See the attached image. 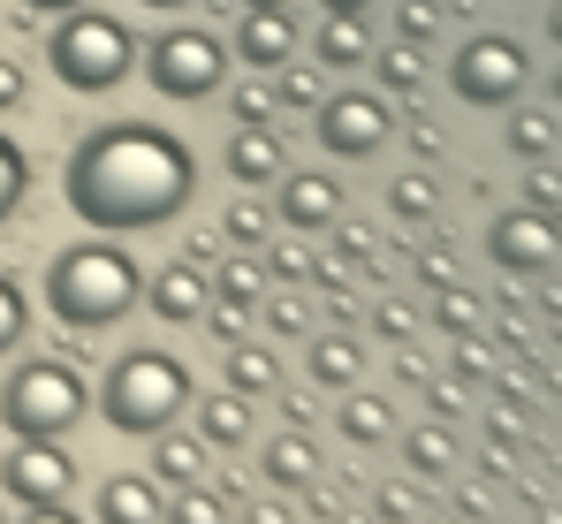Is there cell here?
<instances>
[{
    "label": "cell",
    "instance_id": "cell-21",
    "mask_svg": "<svg viewBox=\"0 0 562 524\" xmlns=\"http://www.w3.org/2000/svg\"><path fill=\"white\" fill-rule=\"evenodd\" d=\"M213 297H228V304H259V297H267V259L228 252V259L213 266Z\"/></svg>",
    "mask_w": 562,
    "mask_h": 524
},
{
    "label": "cell",
    "instance_id": "cell-29",
    "mask_svg": "<svg viewBox=\"0 0 562 524\" xmlns=\"http://www.w3.org/2000/svg\"><path fill=\"white\" fill-rule=\"evenodd\" d=\"M23 190H31V160H23V145L0 130V221L23 205Z\"/></svg>",
    "mask_w": 562,
    "mask_h": 524
},
{
    "label": "cell",
    "instance_id": "cell-28",
    "mask_svg": "<svg viewBox=\"0 0 562 524\" xmlns=\"http://www.w3.org/2000/svg\"><path fill=\"white\" fill-rule=\"evenodd\" d=\"M555 114H540V107H525V114H517V122H509V145H517V153H525V160H548V153H555Z\"/></svg>",
    "mask_w": 562,
    "mask_h": 524
},
{
    "label": "cell",
    "instance_id": "cell-34",
    "mask_svg": "<svg viewBox=\"0 0 562 524\" xmlns=\"http://www.w3.org/2000/svg\"><path fill=\"white\" fill-rule=\"evenodd\" d=\"M387 205H395V213H403V221H426V213H434V182H426V175H403V182H395V198H387Z\"/></svg>",
    "mask_w": 562,
    "mask_h": 524
},
{
    "label": "cell",
    "instance_id": "cell-23",
    "mask_svg": "<svg viewBox=\"0 0 562 524\" xmlns=\"http://www.w3.org/2000/svg\"><path fill=\"white\" fill-rule=\"evenodd\" d=\"M366 69H373V77H380L387 91H395V99H411V91L426 85V54H418L411 38H395V46H380V54L366 62Z\"/></svg>",
    "mask_w": 562,
    "mask_h": 524
},
{
    "label": "cell",
    "instance_id": "cell-14",
    "mask_svg": "<svg viewBox=\"0 0 562 524\" xmlns=\"http://www.w3.org/2000/svg\"><path fill=\"white\" fill-rule=\"evenodd\" d=\"M486 252L502 266H517V274H525V266H548L555 259V221H548V213H502V221L486 228Z\"/></svg>",
    "mask_w": 562,
    "mask_h": 524
},
{
    "label": "cell",
    "instance_id": "cell-33",
    "mask_svg": "<svg viewBox=\"0 0 562 524\" xmlns=\"http://www.w3.org/2000/svg\"><path fill=\"white\" fill-rule=\"evenodd\" d=\"M434 23H441V8H434V0H403V15H395V38L426 46V38H434Z\"/></svg>",
    "mask_w": 562,
    "mask_h": 524
},
{
    "label": "cell",
    "instance_id": "cell-45",
    "mask_svg": "<svg viewBox=\"0 0 562 524\" xmlns=\"http://www.w3.org/2000/svg\"><path fill=\"white\" fill-rule=\"evenodd\" d=\"M31 15H69V8H85V0H23Z\"/></svg>",
    "mask_w": 562,
    "mask_h": 524
},
{
    "label": "cell",
    "instance_id": "cell-35",
    "mask_svg": "<svg viewBox=\"0 0 562 524\" xmlns=\"http://www.w3.org/2000/svg\"><path fill=\"white\" fill-rule=\"evenodd\" d=\"M281 107H319L327 91H319V69H281V85H274Z\"/></svg>",
    "mask_w": 562,
    "mask_h": 524
},
{
    "label": "cell",
    "instance_id": "cell-3",
    "mask_svg": "<svg viewBox=\"0 0 562 524\" xmlns=\"http://www.w3.org/2000/svg\"><path fill=\"white\" fill-rule=\"evenodd\" d=\"M92 403H99V419H106L114 434L153 441L190 411V365L168 357V349H122V357L106 365Z\"/></svg>",
    "mask_w": 562,
    "mask_h": 524
},
{
    "label": "cell",
    "instance_id": "cell-47",
    "mask_svg": "<svg viewBox=\"0 0 562 524\" xmlns=\"http://www.w3.org/2000/svg\"><path fill=\"white\" fill-rule=\"evenodd\" d=\"M137 8H190V0H137Z\"/></svg>",
    "mask_w": 562,
    "mask_h": 524
},
{
    "label": "cell",
    "instance_id": "cell-32",
    "mask_svg": "<svg viewBox=\"0 0 562 524\" xmlns=\"http://www.w3.org/2000/svg\"><path fill=\"white\" fill-rule=\"evenodd\" d=\"M274 107H281V99H274V85H267L259 69L236 85V122H274Z\"/></svg>",
    "mask_w": 562,
    "mask_h": 524
},
{
    "label": "cell",
    "instance_id": "cell-31",
    "mask_svg": "<svg viewBox=\"0 0 562 524\" xmlns=\"http://www.w3.org/2000/svg\"><path fill=\"white\" fill-rule=\"evenodd\" d=\"M23 327H31V304H23V289H15V281L0 274V357L23 343Z\"/></svg>",
    "mask_w": 562,
    "mask_h": 524
},
{
    "label": "cell",
    "instance_id": "cell-19",
    "mask_svg": "<svg viewBox=\"0 0 562 524\" xmlns=\"http://www.w3.org/2000/svg\"><path fill=\"white\" fill-rule=\"evenodd\" d=\"M259 471H267L274 487H312V479H319V448H312V434H274L259 448Z\"/></svg>",
    "mask_w": 562,
    "mask_h": 524
},
{
    "label": "cell",
    "instance_id": "cell-38",
    "mask_svg": "<svg viewBox=\"0 0 562 524\" xmlns=\"http://www.w3.org/2000/svg\"><path fill=\"white\" fill-rule=\"evenodd\" d=\"M434 320H441V327H449V335H464L471 320H479V304H471L464 289H449V297H441V312H434Z\"/></svg>",
    "mask_w": 562,
    "mask_h": 524
},
{
    "label": "cell",
    "instance_id": "cell-43",
    "mask_svg": "<svg viewBox=\"0 0 562 524\" xmlns=\"http://www.w3.org/2000/svg\"><path fill=\"white\" fill-rule=\"evenodd\" d=\"M23 524H85V517H69V502H54V510H23Z\"/></svg>",
    "mask_w": 562,
    "mask_h": 524
},
{
    "label": "cell",
    "instance_id": "cell-15",
    "mask_svg": "<svg viewBox=\"0 0 562 524\" xmlns=\"http://www.w3.org/2000/svg\"><path fill=\"white\" fill-rule=\"evenodd\" d=\"M228 175L244 182V190H267L289 175V153H281V130L267 122H236V137H228Z\"/></svg>",
    "mask_w": 562,
    "mask_h": 524
},
{
    "label": "cell",
    "instance_id": "cell-4",
    "mask_svg": "<svg viewBox=\"0 0 562 524\" xmlns=\"http://www.w3.org/2000/svg\"><path fill=\"white\" fill-rule=\"evenodd\" d=\"M137 54H145V46L130 38V23L106 15V8H92V0L69 8V15H54V31H46V69H54L69 91H85V99L130 85Z\"/></svg>",
    "mask_w": 562,
    "mask_h": 524
},
{
    "label": "cell",
    "instance_id": "cell-8",
    "mask_svg": "<svg viewBox=\"0 0 562 524\" xmlns=\"http://www.w3.org/2000/svg\"><path fill=\"white\" fill-rule=\"evenodd\" d=\"M387 130H395V114H387L380 91H327L312 107V137L335 160H373L380 145H387Z\"/></svg>",
    "mask_w": 562,
    "mask_h": 524
},
{
    "label": "cell",
    "instance_id": "cell-20",
    "mask_svg": "<svg viewBox=\"0 0 562 524\" xmlns=\"http://www.w3.org/2000/svg\"><path fill=\"white\" fill-rule=\"evenodd\" d=\"M153 479L160 487H190V479H205V441L198 434H153Z\"/></svg>",
    "mask_w": 562,
    "mask_h": 524
},
{
    "label": "cell",
    "instance_id": "cell-27",
    "mask_svg": "<svg viewBox=\"0 0 562 524\" xmlns=\"http://www.w3.org/2000/svg\"><path fill=\"white\" fill-rule=\"evenodd\" d=\"M160 524H228V502H221V494H205V487L190 479L183 494H168V517H160Z\"/></svg>",
    "mask_w": 562,
    "mask_h": 524
},
{
    "label": "cell",
    "instance_id": "cell-9",
    "mask_svg": "<svg viewBox=\"0 0 562 524\" xmlns=\"http://www.w3.org/2000/svg\"><path fill=\"white\" fill-rule=\"evenodd\" d=\"M69 487H77V464L61 441H15L0 456V494L23 510H54V502H69Z\"/></svg>",
    "mask_w": 562,
    "mask_h": 524
},
{
    "label": "cell",
    "instance_id": "cell-11",
    "mask_svg": "<svg viewBox=\"0 0 562 524\" xmlns=\"http://www.w3.org/2000/svg\"><path fill=\"white\" fill-rule=\"evenodd\" d=\"M296 46H304V31H296V15H289V8H244V23H236V46H228V54H236L244 69H259V77H267V69H289V62H296Z\"/></svg>",
    "mask_w": 562,
    "mask_h": 524
},
{
    "label": "cell",
    "instance_id": "cell-26",
    "mask_svg": "<svg viewBox=\"0 0 562 524\" xmlns=\"http://www.w3.org/2000/svg\"><path fill=\"white\" fill-rule=\"evenodd\" d=\"M387 426H395V411H387L380 395H350V403H342V434L358 441V448H373V441H387Z\"/></svg>",
    "mask_w": 562,
    "mask_h": 524
},
{
    "label": "cell",
    "instance_id": "cell-24",
    "mask_svg": "<svg viewBox=\"0 0 562 524\" xmlns=\"http://www.w3.org/2000/svg\"><path fill=\"white\" fill-rule=\"evenodd\" d=\"M221 236H228V244H236V252H259V244H267V236H274V213H267V205H259V198H236V205H228V213H221Z\"/></svg>",
    "mask_w": 562,
    "mask_h": 524
},
{
    "label": "cell",
    "instance_id": "cell-50",
    "mask_svg": "<svg viewBox=\"0 0 562 524\" xmlns=\"http://www.w3.org/2000/svg\"><path fill=\"white\" fill-rule=\"evenodd\" d=\"M0 524H8V510H0Z\"/></svg>",
    "mask_w": 562,
    "mask_h": 524
},
{
    "label": "cell",
    "instance_id": "cell-1",
    "mask_svg": "<svg viewBox=\"0 0 562 524\" xmlns=\"http://www.w3.org/2000/svg\"><path fill=\"white\" fill-rule=\"evenodd\" d=\"M61 198L99 236H145V228H168L190 213L198 153L160 122H99L69 145Z\"/></svg>",
    "mask_w": 562,
    "mask_h": 524
},
{
    "label": "cell",
    "instance_id": "cell-40",
    "mask_svg": "<svg viewBox=\"0 0 562 524\" xmlns=\"http://www.w3.org/2000/svg\"><path fill=\"white\" fill-rule=\"evenodd\" d=\"M236 524H296V517L281 510L274 494H251V502H244V517H236Z\"/></svg>",
    "mask_w": 562,
    "mask_h": 524
},
{
    "label": "cell",
    "instance_id": "cell-37",
    "mask_svg": "<svg viewBox=\"0 0 562 524\" xmlns=\"http://www.w3.org/2000/svg\"><path fill=\"white\" fill-rule=\"evenodd\" d=\"M267 274H281V281H304V274H319V259H312L304 244H281L274 259H267Z\"/></svg>",
    "mask_w": 562,
    "mask_h": 524
},
{
    "label": "cell",
    "instance_id": "cell-13",
    "mask_svg": "<svg viewBox=\"0 0 562 524\" xmlns=\"http://www.w3.org/2000/svg\"><path fill=\"white\" fill-rule=\"evenodd\" d=\"M168 517V487L153 471H114L92 502V524H160Z\"/></svg>",
    "mask_w": 562,
    "mask_h": 524
},
{
    "label": "cell",
    "instance_id": "cell-10",
    "mask_svg": "<svg viewBox=\"0 0 562 524\" xmlns=\"http://www.w3.org/2000/svg\"><path fill=\"white\" fill-rule=\"evenodd\" d=\"M274 221L281 228H296V236H327L335 221H342V182L335 175H281V198H274Z\"/></svg>",
    "mask_w": 562,
    "mask_h": 524
},
{
    "label": "cell",
    "instance_id": "cell-5",
    "mask_svg": "<svg viewBox=\"0 0 562 524\" xmlns=\"http://www.w3.org/2000/svg\"><path fill=\"white\" fill-rule=\"evenodd\" d=\"M85 411H92V388L61 357H23L0 388V426L15 441H61L85 426Z\"/></svg>",
    "mask_w": 562,
    "mask_h": 524
},
{
    "label": "cell",
    "instance_id": "cell-30",
    "mask_svg": "<svg viewBox=\"0 0 562 524\" xmlns=\"http://www.w3.org/2000/svg\"><path fill=\"white\" fill-rule=\"evenodd\" d=\"M403 456H411V471H449V464H457V441H449L441 426H434V419H426L418 434L403 441Z\"/></svg>",
    "mask_w": 562,
    "mask_h": 524
},
{
    "label": "cell",
    "instance_id": "cell-17",
    "mask_svg": "<svg viewBox=\"0 0 562 524\" xmlns=\"http://www.w3.org/2000/svg\"><path fill=\"white\" fill-rule=\"evenodd\" d=\"M304 372H312V388H358L366 349L350 335H304Z\"/></svg>",
    "mask_w": 562,
    "mask_h": 524
},
{
    "label": "cell",
    "instance_id": "cell-22",
    "mask_svg": "<svg viewBox=\"0 0 562 524\" xmlns=\"http://www.w3.org/2000/svg\"><path fill=\"white\" fill-rule=\"evenodd\" d=\"M274 380H281V365H274L267 343H236L228 349V388H236V395H274Z\"/></svg>",
    "mask_w": 562,
    "mask_h": 524
},
{
    "label": "cell",
    "instance_id": "cell-46",
    "mask_svg": "<svg viewBox=\"0 0 562 524\" xmlns=\"http://www.w3.org/2000/svg\"><path fill=\"white\" fill-rule=\"evenodd\" d=\"M548 38H555V46H562V8H548Z\"/></svg>",
    "mask_w": 562,
    "mask_h": 524
},
{
    "label": "cell",
    "instance_id": "cell-2",
    "mask_svg": "<svg viewBox=\"0 0 562 524\" xmlns=\"http://www.w3.org/2000/svg\"><path fill=\"white\" fill-rule=\"evenodd\" d=\"M137 304H145V274L114 236H85V244L54 252V266H46V312L69 335H99V327L130 320Z\"/></svg>",
    "mask_w": 562,
    "mask_h": 524
},
{
    "label": "cell",
    "instance_id": "cell-18",
    "mask_svg": "<svg viewBox=\"0 0 562 524\" xmlns=\"http://www.w3.org/2000/svg\"><path fill=\"white\" fill-rule=\"evenodd\" d=\"M251 434H259V426H251V395L221 388V395L198 403V441H205V448H244Z\"/></svg>",
    "mask_w": 562,
    "mask_h": 524
},
{
    "label": "cell",
    "instance_id": "cell-16",
    "mask_svg": "<svg viewBox=\"0 0 562 524\" xmlns=\"http://www.w3.org/2000/svg\"><path fill=\"white\" fill-rule=\"evenodd\" d=\"M312 62H319V69H366V62H373V31H366V15H319V31H312Z\"/></svg>",
    "mask_w": 562,
    "mask_h": 524
},
{
    "label": "cell",
    "instance_id": "cell-48",
    "mask_svg": "<svg viewBox=\"0 0 562 524\" xmlns=\"http://www.w3.org/2000/svg\"><path fill=\"white\" fill-rule=\"evenodd\" d=\"M244 8H289V0H244Z\"/></svg>",
    "mask_w": 562,
    "mask_h": 524
},
{
    "label": "cell",
    "instance_id": "cell-12",
    "mask_svg": "<svg viewBox=\"0 0 562 524\" xmlns=\"http://www.w3.org/2000/svg\"><path fill=\"white\" fill-rule=\"evenodd\" d=\"M145 304H153V312H160L168 327H190V320H198V312L213 304V274H205L198 259H176V266H160V274L145 281Z\"/></svg>",
    "mask_w": 562,
    "mask_h": 524
},
{
    "label": "cell",
    "instance_id": "cell-51",
    "mask_svg": "<svg viewBox=\"0 0 562 524\" xmlns=\"http://www.w3.org/2000/svg\"><path fill=\"white\" fill-rule=\"evenodd\" d=\"M434 8H441V0H434Z\"/></svg>",
    "mask_w": 562,
    "mask_h": 524
},
{
    "label": "cell",
    "instance_id": "cell-7",
    "mask_svg": "<svg viewBox=\"0 0 562 524\" xmlns=\"http://www.w3.org/2000/svg\"><path fill=\"white\" fill-rule=\"evenodd\" d=\"M525 85H532V69H525L517 38H464L457 62H449V91L464 107H517Z\"/></svg>",
    "mask_w": 562,
    "mask_h": 524
},
{
    "label": "cell",
    "instance_id": "cell-6",
    "mask_svg": "<svg viewBox=\"0 0 562 524\" xmlns=\"http://www.w3.org/2000/svg\"><path fill=\"white\" fill-rule=\"evenodd\" d=\"M137 62H145V77H153L160 99H213L228 85V46L213 31H160Z\"/></svg>",
    "mask_w": 562,
    "mask_h": 524
},
{
    "label": "cell",
    "instance_id": "cell-41",
    "mask_svg": "<svg viewBox=\"0 0 562 524\" xmlns=\"http://www.w3.org/2000/svg\"><path fill=\"white\" fill-rule=\"evenodd\" d=\"M373 327L387 335V343H403V335H411V312H403V304H380V312H373Z\"/></svg>",
    "mask_w": 562,
    "mask_h": 524
},
{
    "label": "cell",
    "instance_id": "cell-44",
    "mask_svg": "<svg viewBox=\"0 0 562 524\" xmlns=\"http://www.w3.org/2000/svg\"><path fill=\"white\" fill-rule=\"evenodd\" d=\"M327 15H373V0H319Z\"/></svg>",
    "mask_w": 562,
    "mask_h": 524
},
{
    "label": "cell",
    "instance_id": "cell-42",
    "mask_svg": "<svg viewBox=\"0 0 562 524\" xmlns=\"http://www.w3.org/2000/svg\"><path fill=\"white\" fill-rule=\"evenodd\" d=\"M0 107H23V69L15 62H0Z\"/></svg>",
    "mask_w": 562,
    "mask_h": 524
},
{
    "label": "cell",
    "instance_id": "cell-49",
    "mask_svg": "<svg viewBox=\"0 0 562 524\" xmlns=\"http://www.w3.org/2000/svg\"><path fill=\"white\" fill-rule=\"evenodd\" d=\"M555 107H562V69H555Z\"/></svg>",
    "mask_w": 562,
    "mask_h": 524
},
{
    "label": "cell",
    "instance_id": "cell-39",
    "mask_svg": "<svg viewBox=\"0 0 562 524\" xmlns=\"http://www.w3.org/2000/svg\"><path fill=\"white\" fill-rule=\"evenodd\" d=\"M380 524H411V510H418V502H411V487H380Z\"/></svg>",
    "mask_w": 562,
    "mask_h": 524
},
{
    "label": "cell",
    "instance_id": "cell-36",
    "mask_svg": "<svg viewBox=\"0 0 562 524\" xmlns=\"http://www.w3.org/2000/svg\"><path fill=\"white\" fill-rule=\"evenodd\" d=\"M267 327L274 335H312V304L304 297H281V304H267Z\"/></svg>",
    "mask_w": 562,
    "mask_h": 524
},
{
    "label": "cell",
    "instance_id": "cell-25",
    "mask_svg": "<svg viewBox=\"0 0 562 524\" xmlns=\"http://www.w3.org/2000/svg\"><path fill=\"white\" fill-rule=\"evenodd\" d=\"M251 320H259V304H228V297H213V304L198 312V327H205V335H213L221 349L251 343Z\"/></svg>",
    "mask_w": 562,
    "mask_h": 524
}]
</instances>
